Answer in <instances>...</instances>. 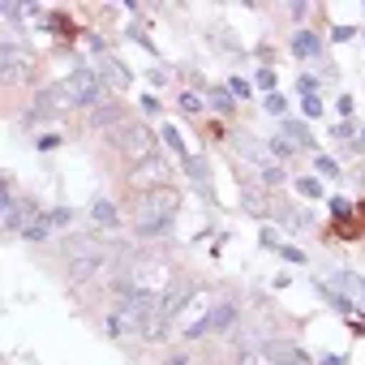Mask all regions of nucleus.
Wrapping results in <instances>:
<instances>
[{
    "label": "nucleus",
    "mask_w": 365,
    "mask_h": 365,
    "mask_svg": "<svg viewBox=\"0 0 365 365\" xmlns=\"http://www.w3.org/2000/svg\"><path fill=\"white\" fill-rule=\"evenodd\" d=\"M211 314H215V297L211 292H190L185 297V305H180V314H176V331L180 335H190V339H198V335H207V322H211Z\"/></svg>",
    "instance_id": "20e7f679"
},
{
    "label": "nucleus",
    "mask_w": 365,
    "mask_h": 365,
    "mask_svg": "<svg viewBox=\"0 0 365 365\" xmlns=\"http://www.w3.org/2000/svg\"><path fill=\"white\" fill-rule=\"evenodd\" d=\"M35 78V56L22 52L18 43H5L0 48V82L14 86V82H31Z\"/></svg>",
    "instance_id": "6e6552de"
},
{
    "label": "nucleus",
    "mask_w": 365,
    "mask_h": 365,
    "mask_svg": "<svg viewBox=\"0 0 365 365\" xmlns=\"http://www.w3.org/2000/svg\"><path fill=\"white\" fill-rule=\"evenodd\" d=\"M163 142H168V150H172V155H176V159H180V163H185V168H190V163H194V155H190V150H185V142H180V133H176V129H172V125H168V129H163Z\"/></svg>",
    "instance_id": "ddd939ff"
},
{
    "label": "nucleus",
    "mask_w": 365,
    "mask_h": 365,
    "mask_svg": "<svg viewBox=\"0 0 365 365\" xmlns=\"http://www.w3.org/2000/svg\"><path fill=\"white\" fill-rule=\"evenodd\" d=\"M267 112H284V99L279 95H267Z\"/></svg>",
    "instance_id": "393cba45"
},
{
    "label": "nucleus",
    "mask_w": 365,
    "mask_h": 365,
    "mask_svg": "<svg viewBox=\"0 0 365 365\" xmlns=\"http://www.w3.org/2000/svg\"><path fill=\"white\" fill-rule=\"evenodd\" d=\"M52 26H56V31H61L65 39H73V35H78V31H73V22H69L65 14H52Z\"/></svg>",
    "instance_id": "f3484780"
},
{
    "label": "nucleus",
    "mask_w": 365,
    "mask_h": 365,
    "mask_svg": "<svg viewBox=\"0 0 365 365\" xmlns=\"http://www.w3.org/2000/svg\"><path fill=\"white\" fill-rule=\"evenodd\" d=\"M318 172H322V176H339V168H335V159H327V155L318 159Z\"/></svg>",
    "instance_id": "412c9836"
},
{
    "label": "nucleus",
    "mask_w": 365,
    "mask_h": 365,
    "mask_svg": "<svg viewBox=\"0 0 365 365\" xmlns=\"http://www.w3.org/2000/svg\"><path fill=\"white\" fill-rule=\"evenodd\" d=\"M168 322H172V318H168L163 301H150V297H138V292H116L112 305L103 309V327H108V335L120 339V344L159 339Z\"/></svg>",
    "instance_id": "f257e3e1"
},
{
    "label": "nucleus",
    "mask_w": 365,
    "mask_h": 365,
    "mask_svg": "<svg viewBox=\"0 0 365 365\" xmlns=\"http://www.w3.org/2000/svg\"><path fill=\"white\" fill-rule=\"evenodd\" d=\"M237 365H305V356H301L292 344L267 339V344H250V348L237 356Z\"/></svg>",
    "instance_id": "423d86ee"
},
{
    "label": "nucleus",
    "mask_w": 365,
    "mask_h": 365,
    "mask_svg": "<svg viewBox=\"0 0 365 365\" xmlns=\"http://www.w3.org/2000/svg\"><path fill=\"white\" fill-rule=\"evenodd\" d=\"M232 318H237V305H232V301H220V305H215V314H211V322H207V335H211V331L232 327Z\"/></svg>",
    "instance_id": "f8f14e48"
},
{
    "label": "nucleus",
    "mask_w": 365,
    "mask_h": 365,
    "mask_svg": "<svg viewBox=\"0 0 365 365\" xmlns=\"http://www.w3.org/2000/svg\"><path fill=\"white\" fill-rule=\"evenodd\" d=\"M297 190H301L305 198H318V194H322V185H318V180H309V176H305V180H297Z\"/></svg>",
    "instance_id": "6ab92c4d"
},
{
    "label": "nucleus",
    "mask_w": 365,
    "mask_h": 365,
    "mask_svg": "<svg viewBox=\"0 0 365 365\" xmlns=\"http://www.w3.org/2000/svg\"><path fill=\"white\" fill-rule=\"evenodd\" d=\"M176 207H180V198H176L172 185L138 194V211H133V228H138V237H163V232L172 228V220H176Z\"/></svg>",
    "instance_id": "f03ea898"
},
{
    "label": "nucleus",
    "mask_w": 365,
    "mask_h": 365,
    "mask_svg": "<svg viewBox=\"0 0 365 365\" xmlns=\"http://www.w3.org/2000/svg\"><path fill=\"white\" fill-rule=\"evenodd\" d=\"M301 108H305V116H318V112H322V103H318L314 95H305V103H301Z\"/></svg>",
    "instance_id": "5701e85b"
},
{
    "label": "nucleus",
    "mask_w": 365,
    "mask_h": 365,
    "mask_svg": "<svg viewBox=\"0 0 365 365\" xmlns=\"http://www.w3.org/2000/svg\"><path fill=\"white\" fill-rule=\"evenodd\" d=\"M22 232H26V241H43V237L52 232V220H43V215H35V220H31V224H26Z\"/></svg>",
    "instance_id": "2eb2a0df"
},
{
    "label": "nucleus",
    "mask_w": 365,
    "mask_h": 365,
    "mask_svg": "<svg viewBox=\"0 0 365 365\" xmlns=\"http://www.w3.org/2000/svg\"><path fill=\"white\" fill-rule=\"evenodd\" d=\"M65 271H69L73 284H91V279H99V275H116V267H108V262H99V258H69Z\"/></svg>",
    "instance_id": "1a4fd4ad"
},
{
    "label": "nucleus",
    "mask_w": 365,
    "mask_h": 365,
    "mask_svg": "<svg viewBox=\"0 0 365 365\" xmlns=\"http://www.w3.org/2000/svg\"><path fill=\"white\" fill-rule=\"evenodd\" d=\"M262 180H275V185H279V180H284V172H279L275 163H267V168H262Z\"/></svg>",
    "instance_id": "4be33fe9"
},
{
    "label": "nucleus",
    "mask_w": 365,
    "mask_h": 365,
    "mask_svg": "<svg viewBox=\"0 0 365 365\" xmlns=\"http://www.w3.org/2000/svg\"><path fill=\"white\" fill-rule=\"evenodd\" d=\"M180 108H185V112H198L202 103H198V95H180Z\"/></svg>",
    "instance_id": "b1692460"
},
{
    "label": "nucleus",
    "mask_w": 365,
    "mask_h": 365,
    "mask_svg": "<svg viewBox=\"0 0 365 365\" xmlns=\"http://www.w3.org/2000/svg\"><path fill=\"white\" fill-rule=\"evenodd\" d=\"M361 224H365V202H361Z\"/></svg>",
    "instance_id": "a878e982"
},
{
    "label": "nucleus",
    "mask_w": 365,
    "mask_h": 365,
    "mask_svg": "<svg viewBox=\"0 0 365 365\" xmlns=\"http://www.w3.org/2000/svg\"><path fill=\"white\" fill-rule=\"evenodd\" d=\"M48 95H52L56 112H65V108H95L99 103V73L95 69H73L65 82L48 86Z\"/></svg>",
    "instance_id": "7ed1b4c3"
},
{
    "label": "nucleus",
    "mask_w": 365,
    "mask_h": 365,
    "mask_svg": "<svg viewBox=\"0 0 365 365\" xmlns=\"http://www.w3.org/2000/svg\"><path fill=\"white\" fill-rule=\"evenodd\" d=\"M339 232H344V237H356V232H361V224H356V220H348V215H339Z\"/></svg>",
    "instance_id": "aec40b11"
},
{
    "label": "nucleus",
    "mask_w": 365,
    "mask_h": 365,
    "mask_svg": "<svg viewBox=\"0 0 365 365\" xmlns=\"http://www.w3.org/2000/svg\"><path fill=\"white\" fill-rule=\"evenodd\" d=\"M103 78H108V86H112V91H120V86L129 82V78H125V69H120L116 61H103V65H99V82H103Z\"/></svg>",
    "instance_id": "4468645a"
},
{
    "label": "nucleus",
    "mask_w": 365,
    "mask_h": 365,
    "mask_svg": "<svg viewBox=\"0 0 365 365\" xmlns=\"http://www.w3.org/2000/svg\"><path fill=\"white\" fill-rule=\"evenodd\" d=\"M292 48H297V56H318V35H309V31H301Z\"/></svg>",
    "instance_id": "dca6fc26"
},
{
    "label": "nucleus",
    "mask_w": 365,
    "mask_h": 365,
    "mask_svg": "<svg viewBox=\"0 0 365 365\" xmlns=\"http://www.w3.org/2000/svg\"><path fill=\"white\" fill-rule=\"evenodd\" d=\"M138 180H142V185H146V190H163V185H168V163H163L159 155H150V159H142V172L133 168V185H138ZM146 190H142V194H146Z\"/></svg>",
    "instance_id": "9d476101"
},
{
    "label": "nucleus",
    "mask_w": 365,
    "mask_h": 365,
    "mask_svg": "<svg viewBox=\"0 0 365 365\" xmlns=\"http://www.w3.org/2000/svg\"><path fill=\"white\" fill-rule=\"evenodd\" d=\"M112 142H116V150L125 155V159H133V168L142 163V159H150L155 155V138H150V129L146 125H133V120H125L116 133H108Z\"/></svg>",
    "instance_id": "39448f33"
},
{
    "label": "nucleus",
    "mask_w": 365,
    "mask_h": 365,
    "mask_svg": "<svg viewBox=\"0 0 365 365\" xmlns=\"http://www.w3.org/2000/svg\"><path fill=\"white\" fill-rule=\"evenodd\" d=\"M211 103H215L220 112H232V95H228V91H211Z\"/></svg>",
    "instance_id": "a211bd4d"
},
{
    "label": "nucleus",
    "mask_w": 365,
    "mask_h": 365,
    "mask_svg": "<svg viewBox=\"0 0 365 365\" xmlns=\"http://www.w3.org/2000/svg\"><path fill=\"white\" fill-rule=\"evenodd\" d=\"M69 258H99V262L116 267L120 262V245L116 241H99V237H69L65 241V262Z\"/></svg>",
    "instance_id": "0eeeda50"
},
{
    "label": "nucleus",
    "mask_w": 365,
    "mask_h": 365,
    "mask_svg": "<svg viewBox=\"0 0 365 365\" xmlns=\"http://www.w3.org/2000/svg\"><path fill=\"white\" fill-rule=\"evenodd\" d=\"M91 220H95V228H116L120 215H116V207H112L108 198H99V202L91 207Z\"/></svg>",
    "instance_id": "9b49d317"
}]
</instances>
